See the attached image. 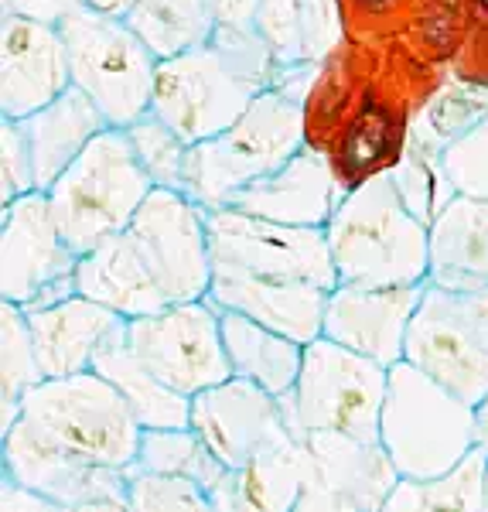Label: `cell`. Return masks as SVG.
Returning <instances> with one entry per match:
<instances>
[{
	"label": "cell",
	"instance_id": "1",
	"mask_svg": "<svg viewBox=\"0 0 488 512\" xmlns=\"http://www.w3.org/2000/svg\"><path fill=\"white\" fill-rule=\"evenodd\" d=\"M277 72V55L256 28H215L205 45L157 65L151 110L198 144L233 127L274 86Z\"/></svg>",
	"mask_w": 488,
	"mask_h": 512
},
{
	"label": "cell",
	"instance_id": "2",
	"mask_svg": "<svg viewBox=\"0 0 488 512\" xmlns=\"http://www.w3.org/2000/svg\"><path fill=\"white\" fill-rule=\"evenodd\" d=\"M338 284H427L430 226L407 205L393 171L355 185L325 226Z\"/></svg>",
	"mask_w": 488,
	"mask_h": 512
},
{
	"label": "cell",
	"instance_id": "3",
	"mask_svg": "<svg viewBox=\"0 0 488 512\" xmlns=\"http://www.w3.org/2000/svg\"><path fill=\"white\" fill-rule=\"evenodd\" d=\"M308 144L304 99L270 86L233 127L192 144L185 195L205 212L229 209L256 178L284 168Z\"/></svg>",
	"mask_w": 488,
	"mask_h": 512
},
{
	"label": "cell",
	"instance_id": "4",
	"mask_svg": "<svg viewBox=\"0 0 488 512\" xmlns=\"http://www.w3.org/2000/svg\"><path fill=\"white\" fill-rule=\"evenodd\" d=\"M379 444L400 478H441L475 451V407L400 359L390 366Z\"/></svg>",
	"mask_w": 488,
	"mask_h": 512
},
{
	"label": "cell",
	"instance_id": "5",
	"mask_svg": "<svg viewBox=\"0 0 488 512\" xmlns=\"http://www.w3.org/2000/svg\"><path fill=\"white\" fill-rule=\"evenodd\" d=\"M21 420L52 448L86 465L134 468L144 427L110 379L96 369L41 379L21 396Z\"/></svg>",
	"mask_w": 488,
	"mask_h": 512
},
{
	"label": "cell",
	"instance_id": "6",
	"mask_svg": "<svg viewBox=\"0 0 488 512\" xmlns=\"http://www.w3.org/2000/svg\"><path fill=\"white\" fill-rule=\"evenodd\" d=\"M151 192L154 185L140 168L127 130L110 127L48 188V202L62 239L82 256L120 236Z\"/></svg>",
	"mask_w": 488,
	"mask_h": 512
},
{
	"label": "cell",
	"instance_id": "7",
	"mask_svg": "<svg viewBox=\"0 0 488 512\" xmlns=\"http://www.w3.org/2000/svg\"><path fill=\"white\" fill-rule=\"evenodd\" d=\"M386 386H390V369L321 335L304 345L297 386L280 396V403L297 441L314 431L379 441Z\"/></svg>",
	"mask_w": 488,
	"mask_h": 512
},
{
	"label": "cell",
	"instance_id": "8",
	"mask_svg": "<svg viewBox=\"0 0 488 512\" xmlns=\"http://www.w3.org/2000/svg\"><path fill=\"white\" fill-rule=\"evenodd\" d=\"M59 28L69 45L72 86L93 99L110 127L127 130L151 113L161 59L130 31L127 21L82 4Z\"/></svg>",
	"mask_w": 488,
	"mask_h": 512
},
{
	"label": "cell",
	"instance_id": "9",
	"mask_svg": "<svg viewBox=\"0 0 488 512\" xmlns=\"http://www.w3.org/2000/svg\"><path fill=\"white\" fill-rule=\"evenodd\" d=\"M403 359L478 407L488 396V287L458 294L424 284Z\"/></svg>",
	"mask_w": 488,
	"mask_h": 512
},
{
	"label": "cell",
	"instance_id": "10",
	"mask_svg": "<svg viewBox=\"0 0 488 512\" xmlns=\"http://www.w3.org/2000/svg\"><path fill=\"white\" fill-rule=\"evenodd\" d=\"M79 253L59 233L48 192H28L0 209V301L24 311L79 294Z\"/></svg>",
	"mask_w": 488,
	"mask_h": 512
},
{
	"label": "cell",
	"instance_id": "11",
	"mask_svg": "<svg viewBox=\"0 0 488 512\" xmlns=\"http://www.w3.org/2000/svg\"><path fill=\"white\" fill-rule=\"evenodd\" d=\"M212 267L253 277L304 280L325 291L338 287V270L328 250V233L318 226H284L239 209L205 212Z\"/></svg>",
	"mask_w": 488,
	"mask_h": 512
},
{
	"label": "cell",
	"instance_id": "12",
	"mask_svg": "<svg viewBox=\"0 0 488 512\" xmlns=\"http://www.w3.org/2000/svg\"><path fill=\"white\" fill-rule=\"evenodd\" d=\"M130 246L151 270L168 304L202 301L212 287V246L205 209L185 192L154 188L123 229Z\"/></svg>",
	"mask_w": 488,
	"mask_h": 512
},
{
	"label": "cell",
	"instance_id": "13",
	"mask_svg": "<svg viewBox=\"0 0 488 512\" xmlns=\"http://www.w3.org/2000/svg\"><path fill=\"white\" fill-rule=\"evenodd\" d=\"M127 345L157 379L185 396L233 376L222 342V311L209 297L127 321Z\"/></svg>",
	"mask_w": 488,
	"mask_h": 512
},
{
	"label": "cell",
	"instance_id": "14",
	"mask_svg": "<svg viewBox=\"0 0 488 512\" xmlns=\"http://www.w3.org/2000/svg\"><path fill=\"white\" fill-rule=\"evenodd\" d=\"M192 427L226 468H246L297 444L280 396L239 376L192 396Z\"/></svg>",
	"mask_w": 488,
	"mask_h": 512
},
{
	"label": "cell",
	"instance_id": "15",
	"mask_svg": "<svg viewBox=\"0 0 488 512\" xmlns=\"http://www.w3.org/2000/svg\"><path fill=\"white\" fill-rule=\"evenodd\" d=\"M0 465L4 475L28 485L62 509L89 506V502H130V475L134 468L86 465L38 437L18 417L7 434H0Z\"/></svg>",
	"mask_w": 488,
	"mask_h": 512
},
{
	"label": "cell",
	"instance_id": "16",
	"mask_svg": "<svg viewBox=\"0 0 488 512\" xmlns=\"http://www.w3.org/2000/svg\"><path fill=\"white\" fill-rule=\"evenodd\" d=\"M69 86V45L59 24L0 14V117H31Z\"/></svg>",
	"mask_w": 488,
	"mask_h": 512
},
{
	"label": "cell",
	"instance_id": "17",
	"mask_svg": "<svg viewBox=\"0 0 488 512\" xmlns=\"http://www.w3.org/2000/svg\"><path fill=\"white\" fill-rule=\"evenodd\" d=\"M424 284L410 287H359L338 284L328 294L325 338L345 349L369 355L379 366H396L407 352V332Z\"/></svg>",
	"mask_w": 488,
	"mask_h": 512
},
{
	"label": "cell",
	"instance_id": "18",
	"mask_svg": "<svg viewBox=\"0 0 488 512\" xmlns=\"http://www.w3.org/2000/svg\"><path fill=\"white\" fill-rule=\"evenodd\" d=\"M349 195L338 181L332 158L318 147L304 144L284 168L256 178L233 198L229 209L250 212L260 219H274L284 226H318L332 222L335 209Z\"/></svg>",
	"mask_w": 488,
	"mask_h": 512
},
{
	"label": "cell",
	"instance_id": "19",
	"mask_svg": "<svg viewBox=\"0 0 488 512\" xmlns=\"http://www.w3.org/2000/svg\"><path fill=\"white\" fill-rule=\"evenodd\" d=\"M328 294L332 291L304 284V280L253 277L226 267H212L209 287V301L219 304L222 311H239L301 345H311L314 338L325 335Z\"/></svg>",
	"mask_w": 488,
	"mask_h": 512
},
{
	"label": "cell",
	"instance_id": "20",
	"mask_svg": "<svg viewBox=\"0 0 488 512\" xmlns=\"http://www.w3.org/2000/svg\"><path fill=\"white\" fill-rule=\"evenodd\" d=\"M24 315H28L38 366L45 379L89 373L103 345L127 332V318L82 294H72L59 304H48V308L24 311Z\"/></svg>",
	"mask_w": 488,
	"mask_h": 512
},
{
	"label": "cell",
	"instance_id": "21",
	"mask_svg": "<svg viewBox=\"0 0 488 512\" xmlns=\"http://www.w3.org/2000/svg\"><path fill=\"white\" fill-rule=\"evenodd\" d=\"M376 86L366 82V93H362L342 137L335 140L332 154H328L345 192H352L355 185L369 181L372 175L393 171L410 144L413 117H407V99L393 93V89L383 93Z\"/></svg>",
	"mask_w": 488,
	"mask_h": 512
},
{
	"label": "cell",
	"instance_id": "22",
	"mask_svg": "<svg viewBox=\"0 0 488 512\" xmlns=\"http://www.w3.org/2000/svg\"><path fill=\"white\" fill-rule=\"evenodd\" d=\"M308 475L325 489L349 499L359 512H383L400 472L379 441H359L349 434L314 431L304 437Z\"/></svg>",
	"mask_w": 488,
	"mask_h": 512
},
{
	"label": "cell",
	"instance_id": "23",
	"mask_svg": "<svg viewBox=\"0 0 488 512\" xmlns=\"http://www.w3.org/2000/svg\"><path fill=\"white\" fill-rule=\"evenodd\" d=\"M427 284L458 294L488 287V202L454 195L430 222Z\"/></svg>",
	"mask_w": 488,
	"mask_h": 512
},
{
	"label": "cell",
	"instance_id": "24",
	"mask_svg": "<svg viewBox=\"0 0 488 512\" xmlns=\"http://www.w3.org/2000/svg\"><path fill=\"white\" fill-rule=\"evenodd\" d=\"M21 127L24 137H28L31 161H35V185L38 192H48L69 171V164L103 130H110V123H106L99 106L82 89L69 86L59 99H52L38 113L24 117Z\"/></svg>",
	"mask_w": 488,
	"mask_h": 512
},
{
	"label": "cell",
	"instance_id": "25",
	"mask_svg": "<svg viewBox=\"0 0 488 512\" xmlns=\"http://www.w3.org/2000/svg\"><path fill=\"white\" fill-rule=\"evenodd\" d=\"M76 287L82 297L117 311L127 321L171 308L168 297L161 294V287L154 284L151 270L144 267V260H140L123 233L79 256Z\"/></svg>",
	"mask_w": 488,
	"mask_h": 512
},
{
	"label": "cell",
	"instance_id": "26",
	"mask_svg": "<svg viewBox=\"0 0 488 512\" xmlns=\"http://www.w3.org/2000/svg\"><path fill=\"white\" fill-rule=\"evenodd\" d=\"M256 31L280 65H321L345 45L338 0H263Z\"/></svg>",
	"mask_w": 488,
	"mask_h": 512
},
{
	"label": "cell",
	"instance_id": "27",
	"mask_svg": "<svg viewBox=\"0 0 488 512\" xmlns=\"http://www.w3.org/2000/svg\"><path fill=\"white\" fill-rule=\"evenodd\" d=\"M222 342H226L233 376L250 379L274 396H287L297 386L304 366L301 342L239 315V311H222Z\"/></svg>",
	"mask_w": 488,
	"mask_h": 512
},
{
	"label": "cell",
	"instance_id": "28",
	"mask_svg": "<svg viewBox=\"0 0 488 512\" xmlns=\"http://www.w3.org/2000/svg\"><path fill=\"white\" fill-rule=\"evenodd\" d=\"M308 478L304 441L260 458L246 468H229L209 492L215 512H291Z\"/></svg>",
	"mask_w": 488,
	"mask_h": 512
},
{
	"label": "cell",
	"instance_id": "29",
	"mask_svg": "<svg viewBox=\"0 0 488 512\" xmlns=\"http://www.w3.org/2000/svg\"><path fill=\"white\" fill-rule=\"evenodd\" d=\"M93 369L117 386L144 431H168V427L192 424V396L171 390L164 379H157L127 345V332L103 345Z\"/></svg>",
	"mask_w": 488,
	"mask_h": 512
},
{
	"label": "cell",
	"instance_id": "30",
	"mask_svg": "<svg viewBox=\"0 0 488 512\" xmlns=\"http://www.w3.org/2000/svg\"><path fill=\"white\" fill-rule=\"evenodd\" d=\"M123 21L161 62L178 59L215 35L212 0H134Z\"/></svg>",
	"mask_w": 488,
	"mask_h": 512
},
{
	"label": "cell",
	"instance_id": "31",
	"mask_svg": "<svg viewBox=\"0 0 488 512\" xmlns=\"http://www.w3.org/2000/svg\"><path fill=\"white\" fill-rule=\"evenodd\" d=\"M458 0H338L345 41L362 48L413 38L451 11Z\"/></svg>",
	"mask_w": 488,
	"mask_h": 512
},
{
	"label": "cell",
	"instance_id": "32",
	"mask_svg": "<svg viewBox=\"0 0 488 512\" xmlns=\"http://www.w3.org/2000/svg\"><path fill=\"white\" fill-rule=\"evenodd\" d=\"M488 454L475 448L441 478H400L383 512H478L485 506Z\"/></svg>",
	"mask_w": 488,
	"mask_h": 512
},
{
	"label": "cell",
	"instance_id": "33",
	"mask_svg": "<svg viewBox=\"0 0 488 512\" xmlns=\"http://www.w3.org/2000/svg\"><path fill=\"white\" fill-rule=\"evenodd\" d=\"M45 373L38 366L35 338L21 304H0V434L21 417V396L38 386Z\"/></svg>",
	"mask_w": 488,
	"mask_h": 512
},
{
	"label": "cell",
	"instance_id": "34",
	"mask_svg": "<svg viewBox=\"0 0 488 512\" xmlns=\"http://www.w3.org/2000/svg\"><path fill=\"white\" fill-rule=\"evenodd\" d=\"M137 468L154 475L192 478L202 489H215L226 478L229 468L209 451V444L198 437L192 424L168 427V431H144L137 451Z\"/></svg>",
	"mask_w": 488,
	"mask_h": 512
},
{
	"label": "cell",
	"instance_id": "35",
	"mask_svg": "<svg viewBox=\"0 0 488 512\" xmlns=\"http://www.w3.org/2000/svg\"><path fill=\"white\" fill-rule=\"evenodd\" d=\"M488 120V93L471 86H444L420 106V113L413 117L410 137L420 140L430 151L441 154L451 140L468 134L471 127H478Z\"/></svg>",
	"mask_w": 488,
	"mask_h": 512
},
{
	"label": "cell",
	"instance_id": "36",
	"mask_svg": "<svg viewBox=\"0 0 488 512\" xmlns=\"http://www.w3.org/2000/svg\"><path fill=\"white\" fill-rule=\"evenodd\" d=\"M130 147H134L140 168L151 178L154 188H171V192H185L188 185V154L192 144L171 127L168 120H161L157 113H144L127 127Z\"/></svg>",
	"mask_w": 488,
	"mask_h": 512
},
{
	"label": "cell",
	"instance_id": "37",
	"mask_svg": "<svg viewBox=\"0 0 488 512\" xmlns=\"http://www.w3.org/2000/svg\"><path fill=\"white\" fill-rule=\"evenodd\" d=\"M393 178H396L400 195L407 198V205L427 222V226L441 216L444 205L458 195L451 188V181L444 178L441 154L430 151V147H424L420 140H413V137H410L407 151H403V158L396 161Z\"/></svg>",
	"mask_w": 488,
	"mask_h": 512
},
{
	"label": "cell",
	"instance_id": "38",
	"mask_svg": "<svg viewBox=\"0 0 488 512\" xmlns=\"http://www.w3.org/2000/svg\"><path fill=\"white\" fill-rule=\"evenodd\" d=\"M130 512H215L209 489L192 478L140 472L130 475Z\"/></svg>",
	"mask_w": 488,
	"mask_h": 512
},
{
	"label": "cell",
	"instance_id": "39",
	"mask_svg": "<svg viewBox=\"0 0 488 512\" xmlns=\"http://www.w3.org/2000/svg\"><path fill=\"white\" fill-rule=\"evenodd\" d=\"M441 168L458 195L488 202V120L444 147Z\"/></svg>",
	"mask_w": 488,
	"mask_h": 512
},
{
	"label": "cell",
	"instance_id": "40",
	"mask_svg": "<svg viewBox=\"0 0 488 512\" xmlns=\"http://www.w3.org/2000/svg\"><path fill=\"white\" fill-rule=\"evenodd\" d=\"M28 192H38L28 137H24L21 120L0 117V209Z\"/></svg>",
	"mask_w": 488,
	"mask_h": 512
},
{
	"label": "cell",
	"instance_id": "41",
	"mask_svg": "<svg viewBox=\"0 0 488 512\" xmlns=\"http://www.w3.org/2000/svg\"><path fill=\"white\" fill-rule=\"evenodd\" d=\"M454 72L471 89H485L488 93V11L482 28H471L461 41L458 55H454Z\"/></svg>",
	"mask_w": 488,
	"mask_h": 512
},
{
	"label": "cell",
	"instance_id": "42",
	"mask_svg": "<svg viewBox=\"0 0 488 512\" xmlns=\"http://www.w3.org/2000/svg\"><path fill=\"white\" fill-rule=\"evenodd\" d=\"M79 7L82 0H0V14H18V18L45 24H62Z\"/></svg>",
	"mask_w": 488,
	"mask_h": 512
},
{
	"label": "cell",
	"instance_id": "43",
	"mask_svg": "<svg viewBox=\"0 0 488 512\" xmlns=\"http://www.w3.org/2000/svg\"><path fill=\"white\" fill-rule=\"evenodd\" d=\"M0 512H65V509L55 499H48V495H41L4 475V485H0Z\"/></svg>",
	"mask_w": 488,
	"mask_h": 512
},
{
	"label": "cell",
	"instance_id": "44",
	"mask_svg": "<svg viewBox=\"0 0 488 512\" xmlns=\"http://www.w3.org/2000/svg\"><path fill=\"white\" fill-rule=\"evenodd\" d=\"M291 512H359V509H355L349 499H342L338 492L325 489V485L314 482V478L308 475V478H304L301 499L294 502Z\"/></svg>",
	"mask_w": 488,
	"mask_h": 512
},
{
	"label": "cell",
	"instance_id": "45",
	"mask_svg": "<svg viewBox=\"0 0 488 512\" xmlns=\"http://www.w3.org/2000/svg\"><path fill=\"white\" fill-rule=\"evenodd\" d=\"M260 4H263V0H212L215 28L253 31L256 18H260Z\"/></svg>",
	"mask_w": 488,
	"mask_h": 512
},
{
	"label": "cell",
	"instance_id": "46",
	"mask_svg": "<svg viewBox=\"0 0 488 512\" xmlns=\"http://www.w3.org/2000/svg\"><path fill=\"white\" fill-rule=\"evenodd\" d=\"M475 448L488 454V396L475 407Z\"/></svg>",
	"mask_w": 488,
	"mask_h": 512
},
{
	"label": "cell",
	"instance_id": "47",
	"mask_svg": "<svg viewBox=\"0 0 488 512\" xmlns=\"http://www.w3.org/2000/svg\"><path fill=\"white\" fill-rule=\"evenodd\" d=\"M86 7H93V11H103V14H117L123 18L127 14V7L134 4V0H82Z\"/></svg>",
	"mask_w": 488,
	"mask_h": 512
},
{
	"label": "cell",
	"instance_id": "48",
	"mask_svg": "<svg viewBox=\"0 0 488 512\" xmlns=\"http://www.w3.org/2000/svg\"><path fill=\"white\" fill-rule=\"evenodd\" d=\"M485 506H488V478H485Z\"/></svg>",
	"mask_w": 488,
	"mask_h": 512
},
{
	"label": "cell",
	"instance_id": "49",
	"mask_svg": "<svg viewBox=\"0 0 488 512\" xmlns=\"http://www.w3.org/2000/svg\"><path fill=\"white\" fill-rule=\"evenodd\" d=\"M478 4H482V7H485V11H488V0H478Z\"/></svg>",
	"mask_w": 488,
	"mask_h": 512
},
{
	"label": "cell",
	"instance_id": "50",
	"mask_svg": "<svg viewBox=\"0 0 488 512\" xmlns=\"http://www.w3.org/2000/svg\"><path fill=\"white\" fill-rule=\"evenodd\" d=\"M478 512H488V506H482V509H478Z\"/></svg>",
	"mask_w": 488,
	"mask_h": 512
}]
</instances>
